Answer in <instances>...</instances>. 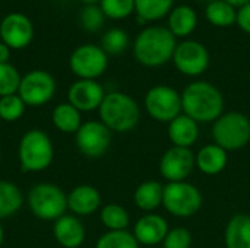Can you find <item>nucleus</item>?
Instances as JSON below:
<instances>
[{"label":"nucleus","instance_id":"nucleus-8","mask_svg":"<svg viewBox=\"0 0 250 248\" xmlns=\"http://www.w3.org/2000/svg\"><path fill=\"white\" fill-rule=\"evenodd\" d=\"M56 88V80L48 72L31 70L22 76L18 95L28 107H41L53 99Z\"/></svg>","mask_w":250,"mask_h":248},{"label":"nucleus","instance_id":"nucleus-2","mask_svg":"<svg viewBox=\"0 0 250 248\" xmlns=\"http://www.w3.org/2000/svg\"><path fill=\"white\" fill-rule=\"evenodd\" d=\"M224 99L208 82H193L182 94V108L195 121H212L221 117Z\"/></svg>","mask_w":250,"mask_h":248},{"label":"nucleus","instance_id":"nucleus-22","mask_svg":"<svg viewBox=\"0 0 250 248\" xmlns=\"http://www.w3.org/2000/svg\"><path fill=\"white\" fill-rule=\"evenodd\" d=\"M51 121L57 130H60L62 133H69V134L70 133L76 134V132L82 126L81 111H78L69 102H62L53 110Z\"/></svg>","mask_w":250,"mask_h":248},{"label":"nucleus","instance_id":"nucleus-3","mask_svg":"<svg viewBox=\"0 0 250 248\" xmlns=\"http://www.w3.org/2000/svg\"><path fill=\"white\" fill-rule=\"evenodd\" d=\"M21 170L25 172H41L54 159V146L50 136L40 129H31L22 134L18 146Z\"/></svg>","mask_w":250,"mask_h":248},{"label":"nucleus","instance_id":"nucleus-5","mask_svg":"<svg viewBox=\"0 0 250 248\" xmlns=\"http://www.w3.org/2000/svg\"><path fill=\"white\" fill-rule=\"evenodd\" d=\"M28 206L42 221H57L67 212V194L53 183H38L28 193Z\"/></svg>","mask_w":250,"mask_h":248},{"label":"nucleus","instance_id":"nucleus-13","mask_svg":"<svg viewBox=\"0 0 250 248\" xmlns=\"http://www.w3.org/2000/svg\"><path fill=\"white\" fill-rule=\"evenodd\" d=\"M34 38V25L31 19L19 12L6 15L0 22V39L10 50H22Z\"/></svg>","mask_w":250,"mask_h":248},{"label":"nucleus","instance_id":"nucleus-38","mask_svg":"<svg viewBox=\"0 0 250 248\" xmlns=\"http://www.w3.org/2000/svg\"><path fill=\"white\" fill-rule=\"evenodd\" d=\"M227 3H230L231 6H234V7H242V6H245V4H248L250 3V0H226Z\"/></svg>","mask_w":250,"mask_h":248},{"label":"nucleus","instance_id":"nucleus-23","mask_svg":"<svg viewBox=\"0 0 250 248\" xmlns=\"http://www.w3.org/2000/svg\"><path fill=\"white\" fill-rule=\"evenodd\" d=\"M196 165L205 174H218L227 165V151H224L218 145H208L199 151L196 156Z\"/></svg>","mask_w":250,"mask_h":248},{"label":"nucleus","instance_id":"nucleus-15","mask_svg":"<svg viewBox=\"0 0 250 248\" xmlns=\"http://www.w3.org/2000/svg\"><path fill=\"white\" fill-rule=\"evenodd\" d=\"M195 165V156L189 151V148L174 146L168 149L161 158L160 171L164 178L171 183L183 181L189 177Z\"/></svg>","mask_w":250,"mask_h":248},{"label":"nucleus","instance_id":"nucleus-1","mask_svg":"<svg viewBox=\"0 0 250 248\" xmlns=\"http://www.w3.org/2000/svg\"><path fill=\"white\" fill-rule=\"evenodd\" d=\"M177 47L176 37L166 26L145 28L135 39L133 54L146 67H158L173 58Z\"/></svg>","mask_w":250,"mask_h":248},{"label":"nucleus","instance_id":"nucleus-27","mask_svg":"<svg viewBox=\"0 0 250 248\" xmlns=\"http://www.w3.org/2000/svg\"><path fill=\"white\" fill-rule=\"evenodd\" d=\"M174 0H135V10L141 20H157L171 12Z\"/></svg>","mask_w":250,"mask_h":248},{"label":"nucleus","instance_id":"nucleus-12","mask_svg":"<svg viewBox=\"0 0 250 248\" xmlns=\"http://www.w3.org/2000/svg\"><path fill=\"white\" fill-rule=\"evenodd\" d=\"M173 61L183 75L198 76L207 70L209 64V54L204 44L188 39L177 44L173 54Z\"/></svg>","mask_w":250,"mask_h":248},{"label":"nucleus","instance_id":"nucleus-26","mask_svg":"<svg viewBox=\"0 0 250 248\" xmlns=\"http://www.w3.org/2000/svg\"><path fill=\"white\" fill-rule=\"evenodd\" d=\"M207 19L215 26H230L237 20V10L226 0H214L205 9Z\"/></svg>","mask_w":250,"mask_h":248},{"label":"nucleus","instance_id":"nucleus-30","mask_svg":"<svg viewBox=\"0 0 250 248\" xmlns=\"http://www.w3.org/2000/svg\"><path fill=\"white\" fill-rule=\"evenodd\" d=\"M95 248H138L133 234L125 231H108L100 237Z\"/></svg>","mask_w":250,"mask_h":248},{"label":"nucleus","instance_id":"nucleus-19","mask_svg":"<svg viewBox=\"0 0 250 248\" xmlns=\"http://www.w3.org/2000/svg\"><path fill=\"white\" fill-rule=\"evenodd\" d=\"M168 137L179 148H189L198 139V126L196 121L188 115H179L170 121Z\"/></svg>","mask_w":250,"mask_h":248},{"label":"nucleus","instance_id":"nucleus-6","mask_svg":"<svg viewBox=\"0 0 250 248\" xmlns=\"http://www.w3.org/2000/svg\"><path fill=\"white\" fill-rule=\"evenodd\" d=\"M212 136L224 151H236L250 142V120L242 113H229L217 118Z\"/></svg>","mask_w":250,"mask_h":248},{"label":"nucleus","instance_id":"nucleus-29","mask_svg":"<svg viewBox=\"0 0 250 248\" xmlns=\"http://www.w3.org/2000/svg\"><path fill=\"white\" fill-rule=\"evenodd\" d=\"M127 45L129 37L122 28H111L101 38V48L107 56H119L127 48Z\"/></svg>","mask_w":250,"mask_h":248},{"label":"nucleus","instance_id":"nucleus-20","mask_svg":"<svg viewBox=\"0 0 250 248\" xmlns=\"http://www.w3.org/2000/svg\"><path fill=\"white\" fill-rule=\"evenodd\" d=\"M196 23H198V15L188 4H180L171 9L168 15V29L174 37L190 35L195 31Z\"/></svg>","mask_w":250,"mask_h":248},{"label":"nucleus","instance_id":"nucleus-17","mask_svg":"<svg viewBox=\"0 0 250 248\" xmlns=\"http://www.w3.org/2000/svg\"><path fill=\"white\" fill-rule=\"evenodd\" d=\"M101 205L100 191L88 184L76 186L67 194V209L75 216H88L97 212Z\"/></svg>","mask_w":250,"mask_h":248},{"label":"nucleus","instance_id":"nucleus-14","mask_svg":"<svg viewBox=\"0 0 250 248\" xmlns=\"http://www.w3.org/2000/svg\"><path fill=\"white\" fill-rule=\"evenodd\" d=\"M104 88L91 79H79L73 82L67 91V102L81 113H89L100 108L104 99Z\"/></svg>","mask_w":250,"mask_h":248},{"label":"nucleus","instance_id":"nucleus-39","mask_svg":"<svg viewBox=\"0 0 250 248\" xmlns=\"http://www.w3.org/2000/svg\"><path fill=\"white\" fill-rule=\"evenodd\" d=\"M3 241H4V229H3V225L0 224V248L3 246Z\"/></svg>","mask_w":250,"mask_h":248},{"label":"nucleus","instance_id":"nucleus-7","mask_svg":"<svg viewBox=\"0 0 250 248\" xmlns=\"http://www.w3.org/2000/svg\"><path fill=\"white\" fill-rule=\"evenodd\" d=\"M163 203L171 215L188 218L201 209L202 196L201 191L189 183H170L164 187Z\"/></svg>","mask_w":250,"mask_h":248},{"label":"nucleus","instance_id":"nucleus-37","mask_svg":"<svg viewBox=\"0 0 250 248\" xmlns=\"http://www.w3.org/2000/svg\"><path fill=\"white\" fill-rule=\"evenodd\" d=\"M9 58H10V48L0 41V64L9 63Z\"/></svg>","mask_w":250,"mask_h":248},{"label":"nucleus","instance_id":"nucleus-21","mask_svg":"<svg viewBox=\"0 0 250 248\" xmlns=\"http://www.w3.org/2000/svg\"><path fill=\"white\" fill-rule=\"evenodd\" d=\"M227 248H250V216L240 213L231 218L226 229Z\"/></svg>","mask_w":250,"mask_h":248},{"label":"nucleus","instance_id":"nucleus-9","mask_svg":"<svg viewBox=\"0 0 250 248\" xmlns=\"http://www.w3.org/2000/svg\"><path fill=\"white\" fill-rule=\"evenodd\" d=\"M108 64V56L105 51L94 44H83L73 50L69 58L70 70L79 79L95 80L100 77Z\"/></svg>","mask_w":250,"mask_h":248},{"label":"nucleus","instance_id":"nucleus-4","mask_svg":"<svg viewBox=\"0 0 250 248\" xmlns=\"http://www.w3.org/2000/svg\"><path fill=\"white\" fill-rule=\"evenodd\" d=\"M98 111L101 123L117 133L132 130L141 117L138 104L133 101V98L123 92L105 94Z\"/></svg>","mask_w":250,"mask_h":248},{"label":"nucleus","instance_id":"nucleus-25","mask_svg":"<svg viewBox=\"0 0 250 248\" xmlns=\"http://www.w3.org/2000/svg\"><path fill=\"white\" fill-rule=\"evenodd\" d=\"M164 187L157 181H145L135 191V203L142 210H154L163 203Z\"/></svg>","mask_w":250,"mask_h":248},{"label":"nucleus","instance_id":"nucleus-40","mask_svg":"<svg viewBox=\"0 0 250 248\" xmlns=\"http://www.w3.org/2000/svg\"><path fill=\"white\" fill-rule=\"evenodd\" d=\"M82 1H85V3H88V4H94L95 1H100V0H82Z\"/></svg>","mask_w":250,"mask_h":248},{"label":"nucleus","instance_id":"nucleus-10","mask_svg":"<svg viewBox=\"0 0 250 248\" xmlns=\"http://www.w3.org/2000/svg\"><path fill=\"white\" fill-rule=\"evenodd\" d=\"M145 107L148 114L158 121H173L183 110L179 92L166 85H158L148 91Z\"/></svg>","mask_w":250,"mask_h":248},{"label":"nucleus","instance_id":"nucleus-24","mask_svg":"<svg viewBox=\"0 0 250 248\" xmlns=\"http://www.w3.org/2000/svg\"><path fill=\"white\" fill-rule=\"evenodd\" d=\"M23 205L21 189L7 180H0V221L16 215Z\"/></svg>","mask_w":250,"mask_h":248},{"label":"nucleus","instance_id":"nucleus-34","mask_svg":"<svg viewBox=\"0 0 250 248\" xmlns=\"http://www.w3.org/2000/svg\"><path fill=\"white\" fill-rule=\"evenodd\" d=\"M79 18H81V25L83 26V29L89 31V32H97L103 28L105 15L100 6L88 4L82 9Z\"/></svg>","mask_w":250,"mask_h":248},{"label":"nucleus","instance_id":"nucleus-11","mask_svg":"<svg viewBox=\"0 0 250 248\" xmlns=\"http://www.w3.org/2000/svg\"><path fill=\"white\" fill-rule=\"evenodd\" d=\"M111 130L101 121H86L82 123L76 132V146L88 158L103 156L111 143Z\"/></svg>","mask_w":250,"mask_h":248},{"label":"nucleus","instance_id":"nucleus-32","mask_svg":"<svg viewBox=\"0 0 250 248\" xmlns=\"http://www.w3.org/2000/svg\"><path fill=\"white\" fill-rule=\"evenodd\" d=\"M21 73L10 63L0 64V98L18 94L21 85Z\"/></svg>","mask_w":250,"mask_h":248},{"label":"nucleus","instance_id":"nucleus-28","mask_svg":"<svg viewBox=\"0 0 250 248\" xmlns=\"http://www.w3.org/2000/svg\"><path fill=\"white\" fill-rule=\"evenodd\" d=\"M101 222L110 231H125L129 225V215L119 205H107L101 210Z\"/></svg>","mask_w":250,"mask_h":248},{"label":"nucleus","instance_id":"nucleus-18","mask_svg":"<svg viewBox=\"0 0 250 248\" xmlns=\"http://www.w3.org/2000/svg\"><path fill=\"white\" fill-rule=\"evenodd\" d=\"M168 234V227L164 218L149 213L142 216L133 229V235L138 243L145 246H154L164 241L166 235Z\"/></svg>","mask_w":250,"mask_h":248},{"label":"nucleus","instance_id":"nucleus-16","mask_svg":"<svg viewBox=\"0 0 250 248\" xmlns=\"http://www.w3.org/2000/svg\"><path fill=\"white\" fill-rule=\"evenodd\" d=\"M53 235L63 248H79L85 241V227L75 215H63L53 225Z\"/></svg>","mask_w":250,"mask_h":248},{"label":"nucleus","instance_id":"nucleus-31","mask_svg":"<svg viewBox=\"0 0 250 248\" xmlns=\"http://www.w3.org/2000/svg\"><path fill=\"white\" fill-rule=\"evenodd\" d=\"M25 102L18 94L0 98V118L6 123L18 121L25 113Z\"/></svg>","mask_w":250,"mask_h":248},{"label":"nucleus","instance_id":"nucleus-35","mask_svg":"<svg viewBox=\"0 0 250 248\" xmlns=\"http://www.w3.org/2000/svg\"><path fill=\"white\" fill-rule=\"evenodd\" d=\"M190 244L192 235L185 228H174L164 238V248H189Z\"/></svg>","mask_w":250,"mask_h":248},{"label":"nucleus","instance_id":"nucleus-41","mask_svg":"<svg viewBox=\"0 0 250 248\" xmlns=\"http://www.w3.org/2000/svg\"><path fill=\"white\" fill-rule=\"evenodd\" d=\"M0 159H1V149H0Z\"/></svg>","mask_w":250,"mask_h":248},{"label":"nucleus","instance_id":"nucleus-33","mask_svg":"<svg viewBox=\"0 0 250 248\" xmlns=\"http://www.w3.org/2000/svg\"><path fill=\"white\" fill-rule=\"evenodd\" d=\"M100 7L110 19H125L135 10V0H100Z\"/></svg>","mask_w":250,"mask_h":248},{"label":"nucleus","instance_id":"nucleus-36","mask_svg":"<svg viewBox=\"0 0 250 248\" xmlns=\"http://www.w3.org/2000/svg\"><path fill=\"white\" fill-rule=\"evenodd\" d=\"M236 22L239 23V26L245 32L250 34V3L239 7V10H237V20Z\"/></svg>","mask_w":250,"mask_h":248}]
</instances>
